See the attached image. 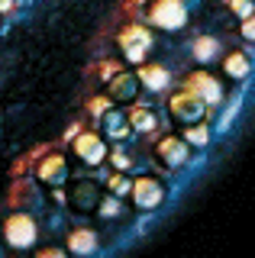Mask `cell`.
Masks as SVG:
<instances>
[{
	"mask_svg": "<svg viewBox=\"0 0 255 258\" xmlns=\"http://www.w3.org/2000/svg\"><path fill=\"white\" fill-rule=\"evenodd\" d=\"M61 197H65V204L75 213H97L103 187L97 177H68V190Z\"/></svg>",
	"mask_w": 255,
	"mask_h": 258,
	"instance_id": "obj_1",
	"label": "cell"
},
{
	"mask_svg": "<svg viewBox=\"0 0 255 258\" xmlns=\"http://www.w3.org/2000/svg\"><path fill=\"white\" fill-rule=\"evenodd\" d=\"M155 45V36L149 26H142V23H133V26H126L119 32V52H123V58L130 64H146L149 61V52H152Z\"/></svg>",
	"mask_w": 255,
	"mask_h": 258,
	"instance_id": "obj_2",
	"label": "cell"
},
{
	"mask_svg": "<svg viewBox=\"0 0 255 258\" xmlns=\"http://www.w3.org/2000/svg\"><path fill=\"white\" fill-rule=\"evenodd\" d=\"M149 26L162 29V32H178L187 26V7L184 0H152L149 4Z\"/></svg>",
	"mask_w": 255,
	"mask_h": 258,
	"instance_id": "obj_3",
	"label": "cell"
},
{
	"mask_svg": "<svg viewBox=\"0 0 255 258\" xmlns=\"http://www.w3.org/2000/svg\"><path fill=\"white\" fill-rule=\"evenodd\" d=\"M36 239H39V223L29 213H10L4 220V242H7V248H13V252H26V248L36 245Z\"/></svg>",
	"mask_w": 255,
	"mask_h": 258,
	"instance_id": "obj_4",
	"label": "cell"
},
{
	"mask_svg": "<svg viewBox=\"0 0 255 258\" xmlns=\"http://www.w3.org/2000/svg\"><path fill=\"white\" fill-rule=\"evenodd\" d=\"M130 204L142 210V213H149V210H158L165 204V184L158 181L152 174H142V177H133L130 181Z\"/></svg>",
	"mask_w": 255,
	"mask_h": 258,
	"instance_id": "obj_5",
	"label": "cell"
},
{
	"mask_svg": "<svg viewBox=\"0 0 255 258\" xmlns=\"http://www.w3.org/2000/svg\"><path fill=\"white\" fill-rule=\"evenodd\" d=\"M71 152H75L78 161H81V165H87V168H100L103 161H107V155H110L107 139H103L100 133H91V129H84V133L75 136Z\"/></svg>",
	"mask_w": 255,
	"mask_h": 258,
	"instance_id": "obj_6",
	"label": "cell"
},
{
	"mask_svg": "<svg viewBox=\"0 0 255 258\" xmlns=\"http://www.w3.org/2000/svg\"><path fill=\"white\" fill-rule=\"evenodd\" d=\"M207 110H210V107H207L201 97H194V94H187V91L174 94L171 100H168V113H171V119H174V123H178L181 129H184V126H197V123H204Z\"/></svg>",
	"mask_w": 255,
	"mask_h": 258,
	"instance_id": "obj_7",
	"label": "cell"
},
{
	"mask_svg": "<svg viewBox=\"0 0 255 258\" xmlns=\"http://www.w3.org/2000/svg\"><path fill=\"white\" fill-rule=\"evenodd\" d=\"M155 161L165 171H178V168H184L190 161V145L181 136H162L155 142Z\"/></svg>",
	"mask_w": 255,
	"mask_h": 258,
	"instance_id": "obj_8",
	"label": "cell"
},
{
	"mask_svg": "<svg viewBox=\"0 0 255 258\" xmlns=\"http://www.w3.org/2000/svg\"><path fill=\"white\" fill-rule=\"evenodd\" d=\"M184 91L194 94V97H201L207 107H217V103H223V97H226V87H223V81L213 78L210 71H194V75H187Z\"/></svg>",
	"mask_w": 255,
	"mask_h": 258,
	"instance_id": "obj_9",
	"label": "cell"
},
{
	"mask_svg": "<svg viewBox=\"0 0 255 258\" xmlns=\"http://www.w3.org/2000/svg\"><path fill=\"white\" fill-rule=\"evenodd\" d=\"M139 91H142V84L133 71H116V75L107 81V94H110L113 103H136Z\"/></svg>",
	"mask_w": 255,
	"mask_h": 258,
	"instance_id": "obj_10",
	"label": "cell"
},
{
	"mask_svg": "<svg viewBox=\"0 0 255 258\" xmlns=\"http://www.w3.org/2000/svg\"><path fill=\"white\" fill-rule=\"evenodd\" d=\"M36 177H39L42 184H49V187H61V184H68V158L61 155V152L45 155V158L36 165Z\"/></svg>",
	"mask_w": 255,
	"mask_h": 258,
	"instance_id": "obj_11",
	"label": "cell"
},
{
	"mask_svg": "<svg viewBox=\"0 0 255 258\" xmlns=\"http://www.w3.org/2000/svg\"><path fill=\"white\" fill-rule=\"evenodd\" d=\"M100 129H103V139H113V142H126L130 139V116H126L123 107H107L100 113Z\"/></svg>",
	"mask_w": 255,
	"mask_h": 258,
	"instance_id": "obj_12",
	"label": "cell"
},
{
	"mask_svg": "<svg viewBox=\"0 0 255 258\" xmlns=\"http://www.w3.org/2000/svg\"><path fill=\"white\" fill-rule=\"evenodd\" d=\"M100 248V239H97V232L94 229H71L68 232V252L75 255V258H87V255H94Z\"/></svg>",
	"mask_w": 255,
	"mask_h": 258,
	"instance_id": "obj_13",
	"label": "cell"
},
{
	"mask_svg": "<svg viewBox=\"0 0 255 258\" xmlns=\"http://www.w3.org/2000/svg\"><path fill=\"white\" fill-rule=\"evenodd\" d=\"M136 78H139V84L146 87V91H165L168 87V81H171V75H168V68H162V64H139L136 68Z\"/></svg>",
	"mask_w": 255,
	"mask_h": 258,
	"instance_id": "obj_14",
	"label": "cell"
},
{
	"mask_svg": "<svg viewBox=\"0 0 255 258\" xmlns=\"http://www.w3.org/2000/svg\"><path fill=\"white\" fill-rule=\"evenodd\" d=\"M126 116H130V129H136V133H155V126H158L155 113L149 107H139V103H130Z\"/></svg>",
	"mask_w": 255,
	"mask_h": 258,
	"instance_id": "obj_15",
	"label": "cell"
},
{
	"mask_svg": "<svg viewBox=\"0 0 255 258\" xmlns=\"http://www.w3.org/2000/svg\"><path fill=\"white\" fill-rule=\"evenodd\" d=\"M223 71H226V78H233V81H242V78H249V71H252V61H249V55L245 52H229L226 58H223Z\"/></svg>",
	"mask_w": 255,
	"mask_h": 258,
	"instance_id": "obj_16",
	"label": "cell"
},
{
	"mask_svg": "<svg viewBox=\"0 0 255 258\" xmlns=\"http://www.w3.org/2000/svg\"><path fill=\"white\" fill-rule=\"evenodd\" d=\"M217 55H220V42H217V39H213V36H201V39H194V58L197 61H213V58H217Z\"/></svg>",
	"mask_w": 255,
	"mask_h": 258,
	"instance_id": "obj_17",
	"label": "cell"
},
{
	"mask_svg": "<svg viewBox=\"0 0 255 258\" xmlns=\"http://www.w3.org/2000/svg\"><path fill=\"white\" fill-rule=\"evenodd\" d=\"M181 139H184L190 149H204V145L210 142V126H204V123L184 126V129H181Z\"/></svg>",
	"mask_w": 255,
	"mask_h": 258,
	"instance_id": "obj_18",
	"label": "cell"
},
{
	"mask_svg": "<svg viewBox=\"0 0 255 258\" xmlns=\"http://www.w3.org/2000/svg\"><path fill=\"white\" fill-rule=\"evenodd\" d=\"M97 213L103 216V220H116V216L123 213V204H119V197H107V194H103V197H100V207H97Z\"/></svg>",
	"mask_w": 255,
	"mask_h": 258,
	"instance_id": "obj_19",
	"label": "cell"
},
{
	"mask_svg": "<svg viewBox=\"0 0 255 258\" xmlns=\"http://www.w3.org/2000/svg\"><path fill=\"white\" fill-rule=\"evenodd\" d=\"M110 161H113V168H116V171L119 174H126V171H130V168H133V158H130V152H126L123 149V145H116V149L113 152H110V155H107Z\"/></svg>",
	"mask_w": 255,
	"mask_h": 258,
	"instance_id": "obj_20",
	"label": "cell"
},
{
	"mask_svg": "<svg viewBox=\"0 0 255 258\" xmlns=\"http://www.w3.org/2000/svg\"><path fill=\"white\" fill-rule=\"evenodd\" d=\"M239 36H242L245 42H255V13H249V16L239 20Z\"/></svg>",
	"mask_w": 255,
	"mask_h": 258,
	"instance_id": "obj_21",
	"label": "cell"
},
{
	"mask_svg": "<svg viewBox=\"0 0 255 258\" xmlns=\"http://www.w3.org/2000/svg\"><path fill=\"white\" fill-rule=\"evenodd\" d=\"M226 4H229V10H233L239 20H242V16H249V13H255L252 10V0H226Z\"/></svg>",
	"mask_w": 255,
	"mask_h": 258,
	"instance_id": "obj_22",
	"label": "cell"
},
{
	"mask_svg": "<svg viewBox=\"0 0 255 258\" xmlns=\"http://www.w3.org/2000/svg\"><path fill=\"white\" fill-rule=\"evenodd\" d=\"M110 187H113L116 190V197H119V194H130V181H126V174H113V177H110Z\"/></svg>",
	"mask_w": 255,
	"mask_h": 258,
	"instance_id": "obj_23",
	"label": "cell"
},
{
	"mask_svg": "<svg viewBox=\"0 0 255 258\" xmlns=\"http://www.w3.org/2000/svg\"><path fill=\"white\" fill-rule=\"evenodd\" d=\"M36 258H65V252H61V248H42Z\"/></svg>",
	"mask_w": 255,
	"mask_h": 258,
	"instance_id": "obj_24",
	"label": "cell"
},
{
	"mask_svg": "<svg viewBox=\"0 0 255 258\" xmlns=\"http://www.w3.org/2000/svg\"><path fill=\"white\" fill-rule=\"evenodd\" d=\"M13 7H17V0H0V10H7V13H10Z\"/></svg>",
	"mask_w": 255,
	"mask_h": 258,
	"instance_id": "obj_25",
	"label": "cell"
}]
</instances>
